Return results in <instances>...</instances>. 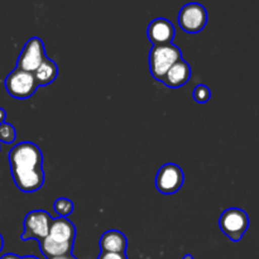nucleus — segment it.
I'll return each instance as SVG.
<instances>
[{
  "label": "nucleus",
  "instance_id": "nucleus-12",
  "mask_svg": "<svg viewBox=\"0 0 259 259\" xmlns=\"http://www.w3.org/2000/svg\"><path fill=\"white\" fill-rule=\"evenodd\" d=\"M50 237L57 242L73 243L76 237V228L67 218H57L52 220L50 228Z\"/></svg>",
  "mask_w": 259,
  "mask_h": 259
},
{
  "label": "nucleus",
  "instance_id": "nucleus-11",
  "mask_svg": "<svg viewBox=\"0 0 259 259\" xmlns=\"http://www.w3.org/2000/svg\"><path fill=\"white\" fill-rule=\"evenodd\" d=\"M190 77H191V67L186 61L181 60L169 68L168 72L162 78V82L168 88L177 89L186 85Z\"/></svg>",
  "mask_w": 259,
  "mask_h": 259
},
{
  "label": "nucleus",
  "instance_id": "nucleus-3",
  "mask_svg": "<svg viewBox=\"0 0 259 259\" xmlns=\"http://www.w3.org/2000/svg\"><path fill=\"white\" fill-rule=\"evenodd\" d=\"M219 227L232 242H239L249 228V217L244 210L230 207L223 211Z\"/></svg>",
  "mask_w": 259,
  "mask_h": 259
},
{
  "label": "nucleus",
  "instance_id": "nucleus-22",
  "mask_svg": "<svg viewBox=\"0 0 259 259\" xmlns=\"http://www.w3.org/2000/svg\"><path fill=\"white\" fill-rule=\"evenodd\" d=\"M0 259H20L17 254H13V253H8V254H4Z\"/></svg>",
  "mask_w": 259,
  "mask_h": 259
},
{
  "label": "nucleus",
  "instance_id": "nucleus-18",
  "mask_svg": "<svg viewBox=\"0 0 259 259\" xmlns=\"http://www.w3.org/2000/svg\"><path fill=\"white\" fill-rule=\"evenodd\" d=\"M211 98V91L206 85H197L194 89V99L196 103L205 104Z\"/></svg>",
  "mask_w": 259,
  "mask_h": 259
},
{
  "label": "nucleus",
  "instance_id": "nucleus-17",
  "mask_svg": "<svg viewBox=\"0 0 259 259\" xmlns=\"http://www.w3.org/2000/svg\"><path fill=\"white\" fill-rule=\"evenodd\" d=\"M17 138V133H15V128L9 123H2L0 124V143L10 144L15 141Z\"/></svg>",
  "mask_w": 259,
  "mask_h": 259
},
{
  "label": "nucleus",
  "instance_id": "nucleus-2",
  "mask_svg": "<svg viewBox=\"0 0 259 259\" xmlns=\"http://www.w3.org/2000/svg\"><path fill=\"white\" fill-rule=\"evenodd\" d=\"M181 60L182 52L177 46L172 43L153 46L149 52V68H151L152 76L157 81H162L169 68Z\"/></svg>",
  "mask_w": 259,
  "mask_h": 259
},
{
  "label": "nucleus",
  "instance_id": "nucleus-6",
  "mask_svg": "<svg viewBox=\"0 0 259 259\" xmlns=\"http://www.w3.org/2000/svg\"><path fill=\"white\" fill-rule=\"evenodd\" d=\"M179 24L186 33H199L207 24V10L200 3H189L179 13Z\"/></svg>",
  "mask_w": 259,
  "mask_h": 259
},
{
  "label": "nucleus",
  "instance_id": "nucleus-16",
  "mask_svg": "<svg viewBox=\"0 0 259 259\" xmlns=\"http://www.w3.org/2000/svg\"><path fill=\"white\" fill-rule=\"evenodd\" d=\"M55 211L58 218H67L73 212V202L66 197H60L55 202Z\"/></svg>",
  "mask_w": 259,
  "mask_h": 259
},
{
  "label": "nucleus",
  "instance_id": "nucleus-8",
  "mask_svg": "<svg viewBox=\"0 0 259 259\" xmlns=\"http://www.w3.org/2000/svg\"><path fill=\"white\" fill-rule=\"evenodd\" d=\"M185 181L184 171L175 163H167L159 168L156 176V187L161 194L172 195L180 191Z\"/></svg>",
  "mask_w": 259,
  "mask_h": 259
},
{
  "label": "nucleus",
  "instance_id": "nucleus-10",
  "mask_svg": "<svg viewBox=\"0 0 259 259\" xmlns=\"http://www.w3.org/2000/svg\"><path fill=\"white\" fill-rule=\"evenodd\" d=\"M14 184L23 192H35L45 184V172L43 168L33 169L25 172H12Z\"/></svg>",
  "mask_w": 259,
  "mask_h": 259
},
{
  "label": "nucleus",
  "instance_id": "nucleus-5",
  "mask_svg": "<svg viewBox=\"0 0 259 259\" xmlns=\"http://www.w3.org/2000/svg\"><path fill=\"white\" fill-rule=\"evenodd\" d=\"M52 217L45 210H33L25 215L24 232L22 234L23 240L42 239L50 235V228L52 224Z\"/></svg>",
  "mask_w": 259,
  "mask_h": 259
},
{
  "label": "nucleus",
  "instance_id": "nucleus-25",
  "mask_svg": "<svg viewBox=\"0 0 259 259\" xmlns=\"http://www.w3.org/2000/svg\"><path fill=\"white\" fill-rule=\"evenodd\" d=\"M184 259H194V257H192L191 254H186V255H185V257H184Z\"/></svg>",
  "mask_w": 259,
  "mask_h": 259
},
{
  "label": "nucleus",
  "instance_id": "nucleus-24",
  "mask_svg": "<svg viewBox=\"0 0 259 259\" xmlns=\"http://www.w3.org/2000/svg\"><path fill=\"white\" fill-rule=\"evenodd\" d=\"M20 259H39V258L34 257V255H27V257H20Z\"/></svg>",
  "mask_w": 259,
  "mask_h": 259
},
{
  "label": "nucleus",
  "instance_id": "nucleus-20",
  "mask_svg": "<svg viewBox=\"0 0 259 259\" xmlns=\"http://www.w3.org/2000/svg\"><path fill=\"white\" fill-rule=\"evenodd\" d=\"M50 259H76L72 255V253H68V254H63V255H58V257H53Z\"/></svg>",
  "mask_w": 259,
  "mask_h": 259
},
{
  "label": "nucleus",
  "instance_id": "nucleus-9",
  "mask_svg": "<svg viewBox=\"0 0 259 259\" xmlns=\"http://www.w3.org/2000/svg\"><path fill=\"white\" fill-rule=\"evenodd\" d=\"M176 30L171 20L166 18H156L152 20L147 29V35L153 46L169 45L174 40Z\"/></svg>",
  "mask_w": 259,
  "mask_h": 259
},
{
  "label": "nucleus",
  "instance_id": "nucleus-13",
  "mask_svg": "<svg viewBox=\"0 0 259 259\" xmlns=\"http://www.w3.org/2000/svg\"><path fill=\"white\" fill-rule=\"evenodd\" d=\"M128 240L126 237L119 230H109L103 234L100 239L101 252L125 253Z\"/></svg>",
  "mask_w": 259,
  "mask_h": 259
},
{
  "label": "nucleus",
  "instance_id": "nucleus-1",
  "mask_svg": "<svg viewBox=\"0 0 259 259\" xmlns=\"http://www.w3.org/2000/svg\"><path fill=\"white\" fill-rule=\"evenodd\" d=\"M9 164L12 172H25L42 168V151L32 142H23L10 149Z\"/></svg>",
  "mask_w": 259,
  "mask_h": 259
},
{
  "label": "nucleus",
  "instance_id": "nucleus-14",
  "mask_svg": "<svg viewBox=\"0 0 259 259\" xmlns=\"http://www.w3.org/2000/svg\"><path fill=\"white\" fill-rule=\"evenodd\" d=\"M39 248L40 252L43 253V255L47 259H50L53 257H58V255L68 254V253L72 252L73 243L57 242V240L52 239V238L48 235L47 238L40 240Z\"/></svg>",
  "mask_w": 259,
  "mask_h": 259
},
{
  "label": "nucleus",
  "instance_id": "nucleus-23",
  "mask_svg": "<svg viewBox=\"0 0 259 259\" xmlns=\"http://www.w3.org/2000/svg\"><path fill=\"white\" fill-rule=\"evenodd\" d=\"M3 247H4V239H3L2 234H0V252L3 250Z\"/></svg>",
  "mask_w": 259,
  "mask_h": 259
},
{
  "label": "nucleus",
  "instance_id": "nucleus-19",
  "mask_svg": "<svg viewBox=\"0 0 259 259\" xmlns=\"http://www.w3.org/2000/svg\"><path fill=\"white\" fill-rule=\"evenodd\" d=\"M99 259H128L125 253H110V252H101Z\"/></svg>",
  "mask_w": 259,
  "mask_h": 259
},
{
  "label": "nucleus",
  "instance_id": "nucleus-15",
  "mask_svg": "<svg viewBox=\"0 0 259 259\" xmlns=\"http://www.w3.org/2000/svg\"><path fill=\"white\" fill-rule=\"evenodd\" d=\"M38 86H47L52 83L58 76V67L51 58H46L39 67L33 72Z\"/></svg>",
  "mask_w": 259,
  "mask_h": 259
},
{
  "label": "nucleus",
  "instance_id": "nucleus-7",
  "mask_svg": "<svg viewBox=\"0 0 259 259\" xmlns=\"http://www.w3.org/2000/svg\"><path fill=\"white\" fill-rule=\"evenodd\" d=\"M46 58L43 40L39 37H32L25 43L18 57L17 68L33 73Z\"/></svg>",
  "mask_w": 259,
  "mask_h": 259
},
{
  "label": "nucleus",
  "instance_id": "nucleus-4",
  "mask_svg": "<svg viewBox=\"0 0 259 259\" xmlns=\"http://www.w3.org/2000/svg\"><path fill=\"white\" fill-rule=\"evenodd\" d=\"M8 94L15 99H28L35 93L38 85L32 72L15 68L5 78Z\"/></svg>",
  "mask_w": 259,
  "mask_h": 259
},
{
  "label": "nucleus",
  "instance_id": "nucleus-21",
  "mask_svg": "<svg viewBox=\"0 0 259 259\" xmlns=\"http://www.w3.org/2000/svg\"><path fill=\"white\" fill-rule=\"evenodd\" d=\"M5 119H7V113L3 108H0V124L5 123Z\"/></svg>",
  "mask_w": 259,
  "mask_h": 259
}]
</instances>
